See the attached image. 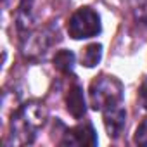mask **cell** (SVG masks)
<instances>
[{
	"label": "cell",
	"mask_w": 147,
	"mask_h": 147,
	"mask_svg": "<svg viewBox=\"0 0 147 147\" xmlns=\"http://www.w3.org/2000/svg\"><path fill=\"white\" fill-rule=\"evenodd\" d=\"M57 30L54 28H42V30H31L30 33L21 36V50L24 57L36 59L47 54V50L57 42Z\"/></svg>",
	"instance_id": "obj_4"
},
{
	"label": "cell",
	"mask_w": 147,
	"mask_h": 147,
	"mask_svg": "<svg viewBox=\"0 0 147 147\" xmlns=\"http://www.w3.org/2000/svg\"><path fill=\"white\" fill-rule=\"evenodd\" d=\"M102 118H104V126L109 138H118L126 126V111L123 107V102L104 109Z\"/></svg>",
	"instance_id": "obj_6"
},
{
	"label": "cell",
	"mask_w": 147,
	"mask_h": 147,
	"mask_svg": "<svg viewBox=\"0 0 147 147\" xmlns=\"http://www.w3.org/2000/svg\"><path fill=\"white\" fill-rule=\"evenodd\" d=\"M76 64V57L71 50H57L54 55V67L62 75H73Z\"/></svg>",
	"instance_id": "obj_9"
},
{
	"label": "cell",
	"mask_w": 147,
	"mask_h": 147,
	"mask_svg": "<svg viewBox=\"0 0 147 147\" xmlns=\"http://www.w3.org/2000/svg\"><path fill=\"white\" fill-rule=\"evenodd\" d=\"M49 111L43 102L30 100L18 107L11 118V133L7 144L11 145H26L31 144L36 137V131L47 123Z\"/></svg>",
	"instance_id": "obj_1"
},
{
	"label": "cell",
	"mask_w": 147,
	"mask_h": 147,
	"mask_svg": "<svg viewBox=\"0 0 147 147\" xmlns=\"http://www.w3.org/2000/svg\"><path fill=\"white\" fill-rule=\"evenodd\" d=\"M66 109L73 118H83L87 113V102H85V95H83V88L78 83H73L66 94Z\"/></svg>",
	"instance_id": "obj_7"
},
{
	"label": "cell",
	"mask_w": 147,
	"mask_h": 147,
	"mask_svg": "<svg viewBox=\"0 0 147 147\" xmlns=\"http://www.w3.org/2000/svg\"><path fill=\"white\" fill-rule=\"evenodd\" d=\"M16 28L23 35L35 30V12H33V0H21L16 11Z\"/></svg>",
	"instance_id": "obj_8"
},
{
	"label": "cell",
	"mask_w": 147,
	"mask_h": 147,
	"mask_svg": "<svg viewBox=\"0 0 147 147\" xmlns=\"http://www.w3.org/2000/svg\"><path fill=\"white\" fill-rule=\"evenodd\" d=\"M59 144L69 147H94L97 145V133L90 123H82L66 130Z\"/></svg>",
	"instance_id": "obj_5"
},
{
	"label": "cell",
	"mask_w": 147,
	"mask_h": 147,
	"mask_svg": "<svg viewBox=\"0 0 147 147\" xmlns=\"http://www.w3.org/2000/svg\"><path fill=\"white\" fill-rule=\"evenodd\" d=\"M130 5L135 19L147 24V0H130Z\"/></svg>",
	"instance_id": "obj_11"
},
{
	"label": "cell",
	"mask_w": 147,
	"mask_h": 147,
	"mask_svg": "<svg viewBox=\"0 0 147 147\" xmlns=\"http://www.w3.org/2000/svg\"><path fill=\"white\" fill-rule=\"evenodd\" d=\"M102 30L100 24V16L90 9V7H82L67 21V33L75 40H87L92 36H97Z\"/></svg>",
	"instance_id": "obj_3"
},
{
	"label": "cell",
	"mask_w": 147,
	"mask_h": 147,
	"mask_svg": "<svg viewBox=\"0 0 147 147\" xmlns=\"http://www.w3.org/2000/svg\"><path fill=\"white\" fill-rule=\"evenodd\" d=\"M88 102L94 111H104L114 104L123 102V85L118 78L102 75L90 83Z\"/></svg>",
	"instance_id": "obj_2"
},
{
	"label": "cell",
	"mask_w": 147,
	"mask_h": 147,
	"mask_svg": "<svg viewBox=\"0 0 147 147\" xmlns=\"http://www.w3.org/2000/svg\"><path fill=\"white\" fill-rule=\"evenodd\" d=\"M133 142L137 145H142V147H147V118L138 125V128L135 130V135H133Z\"/></svg>",
	"instance_id": "obj_12"
},
{
	"label": "cell",
	"mask_w": 147,
	"mask_h": 147,
	"mask_svg": "<svg viewBox=\"0 0 147 147\" xmlns=\"http://www.w3.org/2000/svg\"><path fill=\"white\" fill-rule=\"evenodd\" d=\"M138 102L144 109H147V82H144L138 90Z\"/></svg>",
	"instance_id": "obj_13"
},
{
	"label": "cell",
	"mask_w": 147,
	"mask_h": 147,
	"mask_svg": "<svg viewBox=\"0 0 147 147\" xmlns=\"http://www.w3.org/2000/svg\"><path fill=\"white\" fill-rule=\"evenodd\" d=\"M80 59H82V64H83L85 67H94V66H97V64L100 62V59H102V45H100V43H90V45H87V47L82 50Z\"/></svg>",
	"instance_id": "obj_10"
}]
</instances>
